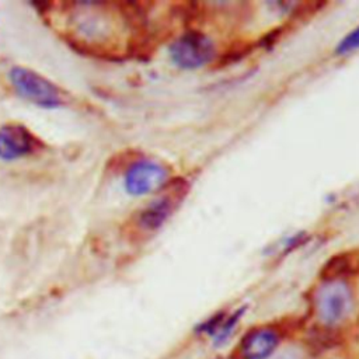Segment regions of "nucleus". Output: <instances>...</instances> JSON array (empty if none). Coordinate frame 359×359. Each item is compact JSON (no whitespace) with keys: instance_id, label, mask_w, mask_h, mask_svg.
Returning a JSON list of instances; mask_svg holds the SVG:
<instances>
[{"instance_id":"nucleus-3","label":"nucleus","mask_w":359,"mask_h":359,"mask_svg":"<svg viewBox=\"0 0 359 359\" xmlns=\"http://www.w3.org/2000/svg\"><path fill=\"white\" fill-rule=\"evenodd\" d=\"M172 62L182 69H198L208 65L215 56V45L201 32H187L170 46Z\"/></svg>"},{"instance_id":"nucleus-8","label":"nucleus","mask_w":359,"mask_h":359,"mask_svg":"<svg viewBox=\"0 0 359 359\" xmlns=\"http://www.w3.org/2000/svg\"><path fill=\"white\" fill-rule=\"evenodd\" d=\"M359 49V27H356L353 31H351L337 46V52L339 55L349 53L352 50Z\"/></svg>"},{"instance_id":"nucleus-4","label":"nucleus","mask_w":359,"mask_h":359,"mask_svg":"<svg viewBox=\"0 0 359 359\" xmlns=\"http://www.w3.org/2000/svg\"><path fill=\"white\" fill-rule=\"evenodd\" d=\"M352 309V294L344 282L325 285L317 297V311L321 321L335 324L342 321Z\"/></svg>"},{"instance_id":"nucleus-2","label":"nucleus","mask_w":359,"mask_h":359,"mask_svg":"<svg viewBox=\"0 0 359 359\" xmlns=\"http://www.w3.org/2000/svg\"><path fill=\"white\" fill-rule=\"evenodd\" d=\"M168 178V170L163 164L150 158H140L128 167L123 182L128 194L143 196L164 188Z\"/></svg>"},{"instance_id":"nucleus-1","label":"nucleus","mask_w":359,"mask_h":359,"mask_svg":"<svg viewBox=\"0 0 359 359\" xmlns=\"http://www.w3.org/2000/svg\"><path fill=\"white\" fill-rule=\"evenodd\" d=\"M8 77L15 91L22 98L41 108L55 109L65 102L63 93L56 84L28 67L14 66Z\"/></svg>"},{"instance_id":"nucleus-5","label":"nucleus","mask_w":359,"mask_h":359,"mask_svg":"<svg viewBox=\"0 0 359 359\" xmlns=\"http://www.w3.org/2000/svg\"><path fill=\"white\" fill-rule=\"evenodd\" d=\"M36 146L35 136L25 126L10 123L0 128V160L21 158L32 153Z\"/></svg>"},{"instance_id":"nucleus-7","label":"nucleus","mask_w":359,"mask_h":359,"mask_svg":"<svg viewBox=\"0 0 359 359\" xmlns=\"http://www.w3.org/2000/svg\"><path fill=\"white\" fill-rule=\"evenodd\" d=\"M279 337L271 328H259L252 331L241 345V356L244 359H265L278 345Z\"/></svg>"},{"instance_id":"nucleus-6","label":"nucleus","mask_w":359,"mask_h":359,"mask_svg":"<svg viewBox=\"0 0 359 359\" xmlns=\"http://www.w3.org/2000/svg\"><path fill=\"white\" fill-rule=\"evenodd\" d=\"M180 201H181V196L177 195V192L165 194L157 198L140 212L137 219L139 226L144 230H157L172 215Z\"/></svg>"}]
</instances>
